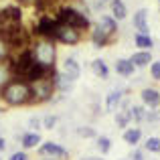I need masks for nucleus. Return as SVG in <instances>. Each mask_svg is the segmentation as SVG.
Segmentation results:
<instances>
[{"label": "nucleus", "instance_id": "obj_20", "mask_svg": "<svg viewBox=\"0 0 160 160\" xmlns=\"http://www.w3.org/2000/svg\"><path fill=\"white\" fill-rule=\"evenodd\" d=\"M12 79H14V73H12L10 59H8V61H0V91L8 85Z\"/></svg>", "mask_w": 160, "mask_h": 160}, {"label": "nucleus", "instance_id": "obj_22", "mask_svg": "<svg viewBox=\"0 0 160 160\" xmlns=\"http://www.w3.org/2000/svg\"><path fill=\"white\" fill-rule=\"evenodd\" d=\"M122 138H124L126 144L138 146L142 142V128H126L124 134H122Z\"/></svg>", "mask_w": 160, "mask_h": 160}, {"label": "nucleus", "instance_id": "obj_6", "mask_svg": "<svg viewBox=\"0 0 160 160\" xmlns=\"http://www.w3.org/2000/svg\"><path fill=\"white\" fill-rule=\"evenodd\" d=\"M83 32L77 31V28L69 27V24H57V31H55V43H61V45H67V47H75L83 41Z\"/></svg>", "mask_w": 160, "mask_h": 160}, {"label": "nucleus", "instance_id": "obj_33", "mask_svg": "<svg viewBox=\"0 0 160 160\" xmlns=\"http://www.w3.org/2000/svg\"><path fill=\"white\" fill-rule=\"evenodd\" d=\"M128 160H146V154H144V150H140V148H134L132 152H130Z\"/></svg>", "mask_w": 160, "mask_h": 160}, {"label": "nucleus", "instance_id": "obj_24", "mask_svg": "<svg viewBox=\"0 0 160 160\" xmlns=\"http://www.w3.org/2000/svg\"><path fill=\"white\" fill-rule=\"evenodd\" d=\"M132 122V116H130V109H126V108H120L116 112V126L118 128H128V124Z\"/></svg>", "mask_w": 160, "mask_h": 160}, {"label": "nucleus", "instance_id": "obj_28", "mask_svg": "<svg viewBox=\"0 0 160 160\" xmlns=\"http://www.w3.org/2000/svg\"><path fill=\"white\" fill-rule=\"evenodd\" d=\"M95 146H98V150L102 154H108L109 150H112V138L108 136H98L95 138Z\"/></svg>", "mask_w": 160, "mask_h": 160}, {"label": "nucleus", "instance_id": "obj_12", "mask_svg": "<svg viewBox=\"0 0 160 160\" xmlns=\"http://www.w3.org/2000/svg\"><path fill=\"white\" fill-rule=\"evenodd\" d=\"M140 99L144 106H148L150 109H158L160 108V91L156 87H144L140 91Z\"/></svg>", "mask_w": 160, "mask_h": 160}, {"label": "nucleus", "instance_id": "obj_40", "mask_svg": "<svg viewBox=\"0 0 160 160\" xmlns=\"http://www.w3.org/2000/svg\"><path fill=\"white\" fill-rule=\"evenodd\" d=\"M156 112H158V124H160V108L156 109Z\"/></svg>", "mask_w": 160, "mask_h": 160}, {"label": "nucleus", "instance_id": "obj_35", "mask_svg": "<svg viewBox=\"0 0 160 160\" xmlns=\"http://www.w3.org/2000/svg\"><path fill=\"white\" fill-rule=\"evenodd\" d=\"M109 2H112V0H91V8H93V10H102Z\"/></svg>", "mask_w": 160, "mask_h": 160}, {"label": "nucleus", "instance_id": "obj_15", "mask_svg": "<svg viewBox=\"0 0 160 160\" xmlns=\"http://www.w3.org/2000/svg\"><path fill=\"white\" fill-rule=\"evenodd\" d=\"M95 24H98L102 31H106L109 37H113V39L118 37V31H120V27H118V20L113 18L112 14H102V16L98 18V22H95Z\"/></svg>", "mask_w": 160, "mask_h": 160}, {"label": "nucleus", "instance_id": "obj_21", "mask_svg": "<svg viewBox=\"0 0 160 160\" xmlns=\"http://www.w3.org/2000/svg\"><path fill=\"white\" fill-rule=\"evenodd\" d=\"M113 67H116V73L120 75V77H132V75L136 73V67L130 63V59H118Z\"/></svg>", "mask_w": 160, "mask_h": 160}, {"label": "nucleus", "instance_id": "obj_31", "mask_svg": "<svg viewBox=\"0 0 160 160\" xmlns=\"http://www.w3.org/2000/svg\"><path fill=\"white\" fill-rule=\"evenodd\" d=\"M12 57V49L8 47V43L0 37V61H8Z\"/></svg>", "mask_w": 160, "mask_h": 160}, {"label": "nucleus", "instance_id": "obj_7", "mask_svg": "<svg viewBox=\"0 0 160 160\" xmlns=\"http://www.w3.org/2000/svg\"><path fill=\"white\" fill-rule=\"evenodd\" d=\"M10 24H22V10L20 6H4L0 10V27H10Z\"/></svg>", "mask_w": 160, "mask_h": 160}, {"label": "nucleus", "instance_id": "obj_11", "mask_svg": "<svg viewBox=\"0 0 160 160\" xmlns=\"http://www.w3.org/2000/svg\"><path fill=\"white\" fill-rule=\"evenodd\" d=\"M132 24H134V28H136V32H140V35H150L148 10H146V8H138L132 16Z\"/></svg>", "mask_w": 160, "mask_h": 160}, {"label": "nucleus", "instance_id": "obj_14", "mask_svg": "<svg viewBox=\"0 0 160 160\" xmlns=\"http://www.w3.org/2000/svg\"><path fill=\"white\" fill-rule=\"evenodd\" d=\"M53 83H55V91H59V93H71L73 87H75V81H71L65 73H61V71H55Z\"/></svg>", "mask_w": 160, "mask_h": 160}, {"label": "nucleus", "instance_id": "obj_41", "mask_svg": "<svg viewBox=\"0 0 160 160\" xmlns=\"http://www.w3.org/2000/svg\"><path fill=\"white\" fill-rule=\"evenodd\" d=\"M120 160H128V158H120Z\"/></svg>", "mask_w": 160, "mask_h": 160}, {"label": "nucleus", "instance_id": "obj_42", "mask_svg": "<svg viewBox=\"0 0 160 160\" xmlns=\"http://www.w3.org/2000/svg\"><path fill=\"white\" fill-rule=\"evenodd\" d=\"M158 4H160V0H158Z\"/></svg>", "mask_w": 160, "mask_h": 160}, {"label": "nucleus", "instance_id": "obj_39", "mask_svg": "<svg viewBox=\"0 0 160 160\" xmlns=\"http://www.w3.org/2000/svg\"><path fill=\"white\" fill-rule=\"evenodd\" d=\"M39 160H57V158H49V156H41Z\"/></svg>", "mask_w": 160, "mask_h": 160}, {"label": "nucleus", "instance_id": "obj_18", "mask_svg": "<svg viewBox=\"0 0 160 160\" xmlns=\"http://www.w3.org/2000/svg\"><path fill=\"white\" fill-rule=\"evenodd\" d=\"M89 69L98 79H109V65L103 59H93L89 63Z\"/></svg>", "mask_w": 160, "mask_h": 160}, {"label": "nucleus", "instance_id": "obj_32", "mask_svg": "<svg viewBox=\"0 0 160 160\" xmlns=\"http://www.w3.org/2000/svg\"><path fill=\"white\" fill-rule=\"evenodd\" d=\"M150 77H152L154 81H160V59L150 63Z\"/></svg>", "mask_w": 160, "mask_h": 160}, {"label": "nucleus", "instance_id": "obj_9", "mask_svg": "<svg viewBox=\"0 0 160 160\" xmlns=\"http://www.w3.org/2000/svg\"><path fill=\"white\" fill-rule=\"evenodd\" d=\"M61 73H65L71 81H77V79L81 77V63L77 61V57H75V55H69V57L63 59V63H61Z\"/></svg>", "mask_w": 160, "mask_h": 160}, {"label": "nucleus", "instance_id": "obj_5", "mask_svg": "<svg viewBox=\"0 0 160 160\" xmlns=\"http://www.w3.org/2000/svg\"><path fill=\"white\" fill-rule=\"evenodd\" d=\"M57 18L51 14H39L37 18V24L32 28V37L35 39H49V41H55V31H57Z\"/></svg>", "mask_w": 160, "mask_h": 160}, {"label": "nucleus", "instance_id": "obj_29", "mask_svg": "<svg viewBox=\"0 0 160 160\" xmlns=\"http://www.w3.org/2000/svg\"><path fill=\"white\" fill-rule=\"evenodd\" d=\"M59 126V116L57 113H47L43 116V128L45 130H55Z\"/></svg>", "mask_w": 160, "mask_h": 160}, {"label": "nucleus", "instance_id": "obj_10", "mask_svg": "<svg viewBox=\"0 0 160 160\" xmlns=\"http://www.w3.org/2000/svg\"><path fill=\"white\" fill-rule=\"evenodd\" d=\"M89 41H91V45H93L95 49H106L108 45L113 43V37H109L106 31H102L98 24H91V28H89Z\"/></svg>", "mask_w": 160, "mask_h": 160}, {"label": "nucleus", "instance_id": "obj_23", "mask_svg": "<svg viewBox=\"0 0 160 160\" xmlns=\"http://www.w3.org/2000/svg\"><path fill=\"white\" fill-rule=\"evenodd\" d=\"M134 45L138 47V51H150V49H154V39L150 35H140V32H136V35H134Z\"/></svg>", "mask_w": 160, "mask_h": 160}, {"label": "nucleus", "instance_id": "obj_16", "mask_svg": "<svg viewBox=\"0 0 160 160\" xmlns=\"http://www.w3.org/2000/svg\"><path fill=\"white\" fill-rule=\"evenodd\" d=\"M20 146H22V150H32V148H39L41 146V134L39 132H22V136H20Z\"/></svg>", "mask_w": 160, "mask_h": 160}, {"label": "nucleus", "instance_id": "obj_34", "mask_svg": "<svg viewBox=\"0 0 160 160\" xmlns=\"http://www.w3.org/2000/svg\"><path fill=\"white\" fill-rule=\"evenodd\" d=\"M8 160H28V154H27V150H16V152L10 154Z\"/></svg>", "mask_w": 160, "mask_h": 160}, {"label": "nucleus", "instance_id": "obj_25", "mask_svg": "<svg viewBox=\"0 0 160 160\" xmlns=\"http://www.w3.org/2000/svg\"><path fill=\"white\" fill-rule=\"evenodd\" d=\"M146 112H148V109H146L144 106H138V103L130 106V116H132V122H136V124H144Z\"/></svg>", "mask_w": 160, "mask_h": 160}, {"label": "nucleus", "instance_id": "obj_30", "mask_svg": "<svg viewBox=\"0 0 160 160\" xmlns=\"http://www.w3.org/2000/svg\"><path fill=\"white\" fill-rule=\"evenodd\" d=\"M27 128H28V132H39V130H43V118H37V116L28 118Z\"/></svg>", "mask_w": 160, "mask_h": 160}, {"label": "nucleus", "instance_id": "obj_1", "mask_svg": "<svg viewBox=\"0 0 160 160\" xmlns=\"http://www.w3.org/2000/svg\"><path fill=\"white\" fill-rule=\"evenodd\" d=\"M0 99L4 106L8 108H20V106H31L32 93H31V83L24 79H12L2 91H0Z\"/></svg>", "mask_w": 160, "mask_h": 160}, {"label": "nucleus", "instance_id": "obj_8", "mask_svg": "<svg viewBox=\"0 0 160 160\" xmlns=\"http://www.w3.org/2000/svg\"><path fill=\"white\" fill-rule=\"evenodd\" d=\"M39 156H49V158H57V160H65L69 156L65 148L57 142H41L39 146Z\"/></svg>", "mask_w": 160, "mask_h": 160}, {"label": "nucleus", "instance_id": "obj_26", "mask_svg": "<svg viewBox=\"0 0 160 160\" xmlns=\"http://www.w3.org/2000/svg\"><path fill=\"white\" fill-rule=\"evenodd\" d=\"M75 134H77L79 138H85V140H91V138H98V132H95L93 126L89 124H81L75 128Z\"/></svg>", "mask_w": 160, "mask_h": 160}, {"label": "nucleus", "instance_id": "obj_36", "mask_svg": "<svg viewBox=\"0 0 160 160\" xmlns=\"http://www.w3.org/2000/svg\"><path fill=\"white\" fill-rule=\"evenodd\" d=\"M16 2H18V4H24V6H35L39 0H16Z\"/></svg>", "mask_w": 160, "mask_h": 160}, {"label": "nucleus", "instance_id": "obj_2", "mask_svg": "<svg viewBox=\"0 0 160 160\" xmlns=\"http://www.w3.org/2000/svg\"><path fill=\"white\" fill-rule=\"evenodd\" d=\"M31 53L35 57V61L39 65H43L45 69L55 71L57 65V43L49 39H32L31 43Z\"/></svg>", "mask_w": 160, "mask_h": 160}, {"label": "nucleus", "instance_id": "obj_37", "mask_svg": "<svg viewBox=\"0 0 160 160\" xmlns=\"http://www.w3.org/2000/svg\"><path fill=\"white\" fill-rule=\"evenodd\" d=\"M6 146H8V144H6V138H2V136H0V154H2L4 150H6Z\"/></svg>", "mask_w": 160, "mask_h": 160}, {"label": "nucleus", "instance_id": "obj_3", "mask_svg": "<svg viewBox=\"0 0 160 160\" xmlns=\"http://www.w3.org/2000/svg\"><path fill=\"white\" fill-rule=\"evenodd\" d=\"M53 16L57 18V22L69 24V27H73V28H77V31H81L83 35H85V32H89V28H91L89 16L81 14L79 10H75V8L69 6V4H61V6H57V10H55Z\"/></svg>", "mask_w": 160, "mask_h": 160}, {"label": "nucleus", "instance_id": "obj_13", "mask_svg": "<svg viewBox=\"0 0 160 160\" xmlns=\"http://www.w3.org/2000/svg\"><path fill=\"white\" fill-rule=\"evenodd\" d=\"M122 99H124V91L122 89H112L106 98H103V112H108V113L116 112V109L122 106Z\"/></svg>", "mask_w": 160, "mask_h": 160}, {"label": "nucleus", "instance_id": "obj_19", "mask_svg": "<svg viewBox=\"0 0 160 160\" xmlns=\"http://www.w3.org/2000/svg\"><path fill=\"white\" fill-rule=\"evenodd\" d=\"M109 14L120 22V20H126L128 16V6H126L124 0H112L109 2Z\"/></svg>", "mask_w": 160, "mask_h": 160}, {"label": "nucleus", "instance_id": "obj_27", "mask_svg": "<svg viewBox=\"0 0 160 160\" xmlns=\"http://www.w3.org/2000/svg\"><path fill=\"white\" fill-rule=\"evenodd\" d=\"M144 150L152 154H160V136H150L144 142Z\"/></svg>", "mask_w": 160, "mask_h": 160}, {"label": "nucleus", "instance_id": "obj_4", "mask_svg": "<svg viewBox=\"0 0 160 160\" xmlns=\"http://www.w3.org/2000/svg\"><path fill=\"white\" fill-rule=\"evenodd\" d=\"M55 75V73H53ZM53 75L51 77L39 79V81L31 83V93H32V102L31 106H39V103H49L55 99V83H53Z\"/></svg>", "mask_w": 160, "mask_h": 160}, {"label": "nucleus", "instance_id": "obj_38", "mask_svg": "<svg viewBox=\"0 0 160 160\" xmlns=\"http://www.w3.org/2000/svg\"><path fill=\"white\" fill-rule=\"evenodd\" d=\"M79 160H103V158H99V156H83V158H79Z\"/></svg>", "mask_w": 160, "mask_h": 160}, {"label": "nucleus", "instance_id": "obj_17", "mask_svg": "<svg viewBox=\"0 0 160 160\" xmlns=\"http://www.w3.org/2000/svg\"><path fill=\"white\" fill-rule=\"evenodd\" d=\"M152 51H136L130 57V63H132L136 69H144V67H150V63H152Z\"/></svg>", "mask_w": 160, "mask_h": 160}]
</instances>
